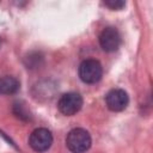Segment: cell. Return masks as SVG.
<instances>
[{
  "label": "cell",
  "mask_w": 153,
  "mask_h": 153,
  "mask_svg": "<svg viewBox=\"0 0 153 153\" xmlns=\"http://www.w3.org/2000/svg\"><path fill=\"white\" fill-rule=\"evenodd\" d=\"M103 4L108 7H110L111 10H121L126 5V2L121 1V0H109V1H104Z\"/></svg>",
  "instance_id": "10"
},
{
  "label": "cell",
  "mask_w": 153,
  "mask_h": 153,
  "mask_svg": "<svg viewBox=\"0 0 153 153\" xmlns=\"http://www.w3.org/2000/svg\"><path fill=\"white\" fill-rule=\"evenodd\" d=\"M67 148L73 153H84L91 146V136L82 128L72 129L66 137Z\"/></svg>",
  "instance_id": "1"
},
{
  "label": "cell",
  "mask_w": 153,
  "mask_h": 153,
  "mask_svg": "<svg viewBox=\"0 0 153 153\" xmlns=\"http://www.w3.org/2000/svg\"><path fill=\"white\" fill-rule=\"evenodd\" d=\"M79 78L86 84H94L100 80L103 75V67L99 61L94 59L84 60L79 66Z\"/></svg>",
  "instance_id": "2"
},
{
  "label": "cell",
  "mask_w": 153,
  "mask_h": 153,
  "mask_svg": "<svg viewBox=\"0 0 153 153\" xmlns=\"http://www.w3.org/2000/svg\"><path fill=\"white\" fill-rule=\"evenodd\" d=\"M43 62V56L39 53H31L25 57V66L30 69L38 68Z\"/></svg>",
  "instance_id": "9"
},
{
  "label": "cell",
  "mask_w": 153,
  "mask_h": 153,
  "mask_svg": "<svg viewBox=\"0 0 153 153\" xmlns=\"http://www.w3.org/2000/svg\"><path fill=\"white\" fill-rule=\"evenodd\" d=\"M13 114L16 115L17 118L22 120V121H30L31 120V112L30 110L26 108V104L24 102H14L13 103Z\"/></svg>",
  "instance_id": "8"
},
{
  "label": "cell",
  "mask_w": 153,
  "mask_h": 153,
  "mask_svg": "<svg viewBox=\"0 0 153 153\" xmlns=\"http://www.w3.org/2000/svg\"><path fill=\"white\" fill-rule=\"evenodd\" d=\"M99 44L104 51L112 53L117 50L121 44V35L118 30L112 26L103 29L99 35Z\"/></svg>",
  "instance_id": "5"
},
{
  "label": "cell",
  "mask_w": 153,
  "mask_h": 153,
  "mask_svg": "<svg viewBox=\"0 0 153 153\" xmlns=\"http://www.w3.org/2000/svg\"><path fill=\"white\" fill-rule=\"evenodd\" d=\"M82 106V97L76 92H68L61 96L57 103L59 110L66 116L75 115Z\"/></svg>",
  "instance_id": "3"
},
{
  "label": "cell",
  "mask_w": 153,
  "mask_h": 153,
  "mask_svg": "<svg viewBox=\"0 0 153 153\" xmlns=\"http://www.w3.org/2000/svg\"><path fill=\"white\" fill-rule=\"evenodd\" d=\"M53 143V135L45 128L35 129L29 137V145L36 152H45L50 148Z\"/></svg>",
  "instance_id": "4"
},
{
  "label": "cell",
  "mask_w": 153,
  "mask_h": 153,
  "mask_svg": "<svg viewBox=\"0 0 153 153\" xmlns=\"http://www.w3.org/2000/svg\"><path fill=\"white\" fill-rule=\"evenodd\" d=\"M105 103L111 111H122L127 108L129 103V97L124 90L114 88L108 92L105 97Z\"/></svg>",
  "instance_id": "6"
},
{
  "label": "cell",
  "mask_w": 153,
  "mask_h": 153,
  "mask_svg": "<svg viewBox=\"0 0 153 153\" xmlns=\"http://www.w3.org/2000/svg\"><path fill=\"white\" fill-rule=\"evenodd\" d=\"M19 87L20 84L14 76L5 75L0 78V94H14Z\"/></svg>",
  "instance_id": "7"
}]
</instances>
